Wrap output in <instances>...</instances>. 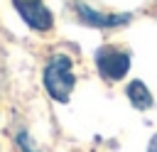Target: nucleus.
I'll return each instance as SVG.
<instances>
[{"instance_id":"1","label":"nucleus","mask_w":157,"mask_h":152,"mask_svg":"<svg viewBox=\"0 0 157 152\" xmlns=\"http://www.w3.org/2000/svg\"><path fill=\"white\" fill-rule=\"evenodd\" d=\"M74 83H76V76H74V69H71V59L64 56V54L52 56V61L44 69V88H47V93L54 101L66 103L71 91H74Z\"/></svg>"},{"instance_id":"2","label":"nucleus","mask_w":157,"mask_h":152,"mask_svg":"<svg viewBox=\"0 0 157 152\" xmlns=\"http://www.w3.org/2000/svg\"><path fill=\"white\" fill-rule=\"evenodd\" d=\"M96 66L98 71L103 74V78L108 81H118L128 74L130 69V54L128 51H120L115 47H101L96 51Z\"/></svg>"},{"instance_id":"3","label":"nucleus","mask_w":157,"mask_h":152,"mask_svg":"<svg viewBox=\"0 0 157 152\" xmlns=\"http://www.w3.org/2000/svg\"><path fill=\"white\" fill-rule=\"evenodd\" d=\"M15 10L20 12V17L37 32H44L52 27V12L47 10V5L42 0H12Z\"/></svg>"},{"instance_id":"4","label":"nucleus","mask_w":157,"mask_h":152,"mask_svg":"<svg viewBox=\"0 0 157 152\" xmlns=\"http://www.w3.org/2000/svg\"><path fill=\"white\" fill-rule=\"evenodd\" d=\"M76 12L78 17L91 25V27H118V25H125L130 20V15H108V12H96L86 5H76Z\"/></svg>"},{"instance_id":"5","label":"nucleus","mask_w":157,"mask_h":152,"mask_svg":"<svg viewBox=\"0 0 157 152\" xmlns=\"http://www.w3.org/2000/svg\"><path fill=\"white\" fill-rule=\"evenodd\" d=\"M128 98H130V103H132L135 108H140V110H147V108L152 105V93L147 91V86H145L142 81H132V83L128 86Z\"/></svg>"},{"instance_id":"6","label":"nucleus","mask_w":157,"mask_h":152,"mask_svg":"<svg viewBox=\"0 0 157 152\" xmlns=\"http://www.w3.org/2000/svg\"><path fill=\"white\" fill-rule=\"evenodd\" d=\"M17 142L22 145V150H25V152H37V150L32 147V140H29V137H27L25 132H20V137H17Z\"/></svg>"},{"instance_id":"7","label":"nucleus","mask_w":157,"mask_h":152,"mask_svg":"<svg viewBox=\"0 0 157 152\" xmlns=\"http://www.w3.org/2000/svg\"><path fill=\"white\" fill-rule=\"evenodd\" d=\"M150 152H157V135H155L152 142H150Z\"/></svg>"}]
</instances>
